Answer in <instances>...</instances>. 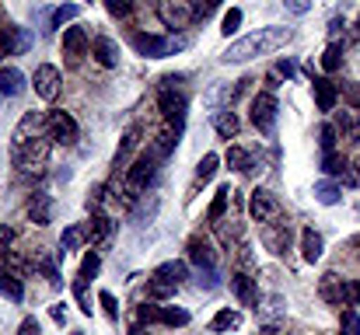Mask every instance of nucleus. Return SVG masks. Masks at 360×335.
Listing matches in <instances>:
<instances>
[{
    "label": "nucleus",
    "instance_id": "1",
    "mask_svg": "<svg viewBox=\"0 0 360 335\" xmlns=\"http://www.w3.org/2000/svg\"><path fill=\"white\" fill-rule=\"evenodd\" d=\"M290 39H294V32H290V28H280V25L248 32V35H241L238 42H231V46L221 53V63L231 67V63H248V60H255V56H269V53L283 49Z\"/></svg>",
    "mask_w": 360,
    "mask_h": 335
},
{
    "label": "nucleus",
    "instance_id": "2",
    "mask_svg": "<svg viewBox=\"0 0 360 335\" xmlns=\"http://www.w3.org/2000/svg\"><path fill=\"white\" fill-rule=\"evenodd\" d=\"M154 178H158V157L154 154H140L133 161V168H126V192H122L126 203H133L136 192H143Z\"/></svg>",
    "mask_w": 360,
    "mask_h": 335
},
{
    "label": "nucleus",
    "instance_id": "3",
    "mask_svg": "<svg viewBox=\"0 0 360 335\" xmlns=\"http://www.w3.org/2000/svg\"><path fill=\"white\" fill-rule=\"evenodd\" d=\"M77 122H74V115L63 109H53L49 112V140L53 143H63V147H74L77 143Z\"/></svg>",
    "mask_w": 360,
    "mask_h": 335
},
{
    "label": "nucleus",
    "instance_id": "4",
    "mask_svg": "<svg viewBox=\"0 0 360 335\" xmlns=\"http://www.w3.org/2000/svg\"><path fill=\"white\" fill-rule=\"evenodd\" d=\"M276 98L269 95V91H259L255 98H252V122H255V129L259 133H273V126H276Z\"/></svg>",
    "mask_w": 360,
    "mask_h": 335
},
{
    "label": "nucleus",
    "instance_id": "5",
    "mask_svg": "<svg viewBox=\"0 0 360 335\" xmlns=\"http://www.w3.org/2000/svg\"><path fill=\"white\" fill-rule=\"evenodd\" d=\"M133 46H136V53H143V56H150V60H161V56L175 53L182 42L165 39V35H147V32H136V35H133Z\"/></svg>",
    "mask_w": 360,
    "mask_h": 335
},
{
    "label": "nucleus",
    "instance_id": "6",
    "mask_svg": "<svg viewBox=\"0 0 360 335\" xmlns=\"http://www.w3.org/2000/svg\"><path fill=\"white\" fill-rule=\"evenodd\" d=\"M158 112H161L165 122H179L182 126V119H186V95L175 91V88H161L158 91Z\"/></svg>",
    "mask_w": 360,
    "mask_h": 335
},
{
    "label": "nucleus",
    "instance_id": "7",
    "mask_svg": "<svg viewBox=\"0 0 360 335\" xmlns=\"http://www.w3.org/2000/svg\"><path fill=\"white\" fill-rule=\"evenodd\" d=\"M248 214H252L259 223H269V221H276V217H280V203H276V196H273V192L255 189V192H252V199H248Z\"/></svg>",
    "mask_w": 360,
    "mask_h": 335
},
{
    "label": "nucleus",
    "instance_id": "8",
    "mask_svg": "<svg viewBox=\"0 0 360 335\" xmlns=\"http://www.w3.org/2000/svg\"><path fill=\"white\" fill-rule=\"evenodd\" d=\"M60 70L53 67V63H42V67H35V95L39 98H46V102H53L56 95H60Z\"/></svg>",
    "mask_w": 360,
    "mask_h": 335
},
{
    "label": "nucleus",
    "instance_id": "9",
    "mask_svg": "<svg viewBox=\"0 0 360 335\" xmlns=\"http://www.w3.org/2000/svg\"><path fill=\"white\" fill-rule=\"evenodd\" d=\"M25 74L18 67H0V105L4 102H14L18 95H25Z\"/></svg>",
    "mask_w": 360,
    "mask_h": 335
},
{
    "label": "nucleus",
    "instance_id": "10",
    "mask_svg": "<svg viewBox=\"0 0 360 335\" xmlns=\"http://www.w3.org/2000/svg\"><path fill=\"white\" fill-rule=\"evenodd\" d=\"M262 244L273 255H287V248H290V223H266L262 227Z\"/></svg>",
    "mask_w": 360,
    "mask_h": 335
},
{
    "label": "nucleus",
    "instance_id": "11",
    "mask_svg": "<svg viewBox=\"0 0 360 335\" xmlns=\"http://www.w3.org/2000/svg\"><path fill=\"white\" fill-rule=\"evenodd\" d=\"M91 56H95L105 70L120 67V46H116L109 35H95V39H91Z\"/></svg>",
    "mask_w": 360,
    "mask_h": 335
},
{
    "label": "nucleus",
    "instance_id": "12",
    "mask_svg": "<svg viewBox=\"0 0 360 335\" xmlns=\"http://www.w3.org/2000/svg\"><path fill=\"white\" fill-rule=\"evenodd\" d=\"M311 91H315V105H319V112H333L336 109L340 88H336L329 77H315V81H311Z\"/></svg>",
    "mask_w": 360,
    "mask_h": 335
},
{
    "label": "nucleus",
    "instance_id": "13",
    "mask_svg": "<svg viewBox=\"0 0 360 335\" xmlns=\"http://www.w3.org/2000/svg\"><path fill=\"white\" fill-rule=\"evenodd\" d=\"M88 46H91V42H88V32H84V28H67V32H63V53L70 56V63H77V60L88 53Z\"/></svg>",
    "mask_w": 360,
    "mask_h": 335
},
{
    "label": "nucleus",
    "instance_id": "14",
    "mask_svg": "<svg viewBox=\"0 0 360 335\" xmlns=\"http://www.w3.org/2000/svg\"><path fill=\"white\" fill-rule=\"evenodd\" d=\"M179 133H182V126H179V122H165V126H161V133L154 136V157H158V161H161V157H168V154L175 150Z\"/></svg>",
    "mask_w": 360,
    "mask_h": 335
},
{
    "label": "nucleus",
    "instance_id": "15",
    "mask_svg": "<svg viewBox=\"0 0 360 335\" xmlns=\"http://www.w3.org/2000/svg\"><path fill=\"white\" fill-rule=\"evenodd\" d=\"M189 262L200 265V269H217V255H214L210 241H203V237H189Z\"/></svg>",
    "mask_w": 360,
    "mask_h": 335
},
{
    "label": "nucleus",
    "instance_id": "16",
    "mask_svg": "<svg viewBox=\"0 0 360 335\" xmlns=\"http://www.w3.org/2000/svg\"><path fill=\"white\" fill-rule=\"evenodd\" d=\"M136 147H140V129H126L120 150H116V161H112V171H116V175L126 171V164H129V157L136 154Z\"/></svg>",
    "mask_w": 360,
    "mask_h": 335
},
{
    "label": "nucleus",
    "instance_id": "17",
    "mask_svg": "<svg viewBox=\"0 0 360 335\" xmlns=\"http://www.w3.org/2000/svg\"><path fill=\"white\" fill-rule=\"evenodd\" d=\"M231 290H235V297H238L245 308H255V304H259V294H255V280H252L248 272H235V276H231Z\"/></svg>",
    "mask_w": 360,
    "mask_h": 335
},
{
    "label": "nucleus",
    "instance_id": "18",
    "mask_svg": "<svg viewBox=\"0 0 360 335\" xmlns=\"http://www.w3.org/2000/svg\"><path fill=\"white\" fill-rule=\"evenodd\" d=\"M158 14H161V21L168 28H182V25L193 21V7H186V4H161Z\"/></svg>",
    "mask_w": 360,
    "mask_h": 335
},
{
    "label": "nucleus",
    "instance_id": "19",
    "mask_svg": "<svg viewBox=\"0 0 360 335\" xmlns=\"http://www.w3.org/2000/svg\"><path fill=\"white\" fill-rule=\"evenodd\" d=\"M322 251H326L322 234H319L315 227H304V230H301V255H304V262H319Z\"/></svg>",
    "mask_w": 360,
    "mask_h": 335
},
{
    "label": "nucleus",
    "instance_id": "20",
    "mask_svg": "<svg viewBox=\"0 0 360 335\" xmlns=\"http://www.w3.org/2000/svg\"><path fill=\"white\" fill-rule=\"evenodd\" d=\"M28 217H32V223L46 227V223L53 221V199H49L46 192H35V196L28 199Z\"/></svg>",
    "mask_w": 360,
    "mask_h": 335
},
{
    "label": "nucleus",
    "instance_id": "21",
    "mask_svg": "<svg viewBox=\"0 0 360 335\" xmlns=\"http://www.w3.org/2000/svg\"><path fill=\"white\" fill-rule=\"evenodd\" d=\"M154 276L165 280V283H172V287H179L182 280H189V265L179 262V258H172V262H161V265L154 269Z\"/></svg>",
    "mask_w": 360,
    "mask_h": 335
},
{
    "label": "nucleus",
    "instance_id": "22",
    "mask_svg": "<svg viewBox=\"0 0 360 335\" xmlns=\"http://www.w3.org/2000/svg\"><path fill=\"white\" fill-rule=\"evenodd\" d=\"M319 297L329 301V304H340V308H343V280H340L336 272H326L322 283H319Z\"/></svg>",
    "mask_w": 360,
    "mask_h": 335
},
{
    "label": "nucleus",
    "instance_id": "23",
    "mask_svg": "<svg viewBox=\"0 0 360 335\" xmlns=\"http://www.w3.org/2000/svg\"><path fill=\"white\" fill-rule=\"evenodd\" d=\"M336 133H340L343 140H350V143H360V115L357 112H340Z\"/></svg>",
    "mask_w": 360,
    "mask_h": 335
},
{
    "label": "nucleus",
    "instance_id": "24",
    "mask_svg": "<svg viewBox=\"0 0 360 335\" xmlns=\"http://www.w3.org/2000/svg\"><path fill=\"white\" fill-rule=\"evenodd\" d=\"M109 237H112V221H109V217H102V214H95V217H91V227H88V241L105 244Z\"/></svg>",
    "mask_w": 360,
    "mask_h": 335
},
{
    "label": "nucleus",
    "instance_id": "25",
    "mask_svg": "<svg viewBox=\"0 0 360 335\" xmlns=\"http://www.w3.org/2000/svg\"><path fill=\"white\" fill-rule=\"evenodd\" d=\"M84 241H88V227H67L63 237H60V251H63V255H67V251H77Z\"/></svg>",
    "mask_w": 360,
    "mask_h": 335
},
{
    "label": "nucleus",
    "instance_id": "26",
    "mask_svg": "<svg viewBox=\"0 0 360 335\" xmlns=\"http://www.w3.org/2000/svg\"><path fill=\"white\" fill-rule=\"evenodd\" d=\"M0 294L7 297V301H25V287H21V280L14 276V272H0Z\"/></svg>",
    "mask_w": 360,
    "mask_h": 335
},
{
    "label": "nucleus",
    "instance_id": "27",
    "mask_svg": "<svg viewBox=\"0 0 360 335\" xmlns=\"http://www.w3.org/2000/svg\"><path fill=\"white\" fill-rule=\"evenodd\" d=\"M224 161H228V168L231 171H252V154L245 150V147H228V154H224Z\"/></svg>",
    "mask_w": 360,
    "mask_h": 335
},
{
    "label": "nucleus",
    "instance_id": "28",
    "mask_svg": "<svg viewBox=\"0 0 360 335\" xmlns=\"http://www.w3.org/2000/svg\"><path fill=\"white\" fill-rule=\"evenodd\" d=\"M238 325H241V315L238 311H231V308H224V311H217V315H214L210 332H231V329H238Z\"/></svg>",
    "mask_w": 360,
    "mask_h": 335
},
{
    "label": "nucleus",
    "instance_id": "29",
    "mask_svg": "<svg viewBox=\"0 0 360 335\" xmlns=\"http://www.w3.org/2000/svg\"><path fill=\"white\" fill-rule=\"evenodd\" d=\"M158 322L172 325V329H182V325H189V311L186 308H158Z\"/></svg>",
    "mask_w": 360,
    "mask_h": 335
},
{
    "label": "nucleus",
    "instance_id": "30",
    "mask_svg": "<svg viewBox=\"0 0 360 335\" xmlns=\"http://www.w3.org/2000/svg\"><path fill=\"white\" fill-rule=\"evenodd\" d=\"M340 67H343V46L340 42H329L326 53H322V70L326 74H336Z\"/></svg>",
    "mask_w": 360,
    "mask_h": 335
},
{
    "label": "nucleus",
    "instance_id": "31",
    "mask_svg": "<svg viewBox=\"0 0 360 335\" xmlns=\"http://www.w3.org/2000/svg\"><path fill=\"white\" fill-rule=\"evenodd\" d=\"M228 199H231V185H221V189H217V196H214V203H210V214H207L210 223H217L224 214H228Z\"/></svg>",
    "mask_w": 360,
    "mask_h": 335
},
{
    "label": "nucleus",
    "instance_id": "32",
    "mask_svg": "<svg viewBox=\"0 0 360 335\" xmlns=\"http://www.w3.org/2000/svg\"><path fill=\"white\" fill-rule=\"evenodd\" d=\"M214 129H217L224 140H231V136L238 133V115H235V112H217V119H214Z\"/></svg>",
    "mask_w": 360,
    "mask_h": 335
},
{
    "label": "nucleus",
    "instance_id": "33",
    "mask_svg": "<svg viewBox=\"0 0 360 335\" xmlns=\"http://www.w3.org/2000/svg\"><path fill=\"white\" fill-rule=\"evenodd\" d=\"M315 199H319L322 206H336V203H340V185L329 182V178L319 182V185H315Z\"/></svg>",
    "mask_w": 360,
    "mask_h": 335
},
{
    "label": "nucleus",
    "instance_id": "34",
    "mask_svg": "<svg viewBox=\"0 0 360 335\" xmlns=\"http://www.w3.org/2000/svg\"><path fill=\"white\" fill-rule=\"evenodd\" d=\"M217 164H221L217 154H203V161L196 164V182H210L217 175Z\"/></svg>",
    "mask_w": 360,
    "mask_h": 335
},
{
    "label": "nucleus",
    "instance_id": "35",
    "mask_svg": "<svg viewBox=\"0 0 360 335\" xmlns=\"http://www.w3.org/2000/svg\"><path fill=\"white\" fill-rule=\"evenodd\" d=\"M98 269H102V258H98V251H88L84 255V262H81V272H77V280H95L98 276Z\"/></svg>",
    "mask_w": 360,
    "mask_h": 335
},
{
    "label": "nucleus",
    "instance_id": "36",
    "mask_svg": "<svg viewBox=\"0 0 360 335\" xmlns=\"http://www.w3.org/2000/svg\"><path fill=\"white\" fill-rule=\"evenodd\" d=\"M340 332H343V335H360L357 308H343V315H340Z\"/></svg>",
    "mask_w": 360,
    "mask_h": 335
},
{
    "label": "nucleus",
    "instance_id": "37",
    "mask_svg": "<svg viewBox=\"0 0 360 335\" xmlns=\"http://www.w3.org/2000/svg\"><path fill=\"white\" fill-rule=\"evenodd\" d=\"M172 294H175V287L165 283V280H158V276L147 283V297H150V301H165V297H172Z\"/></svg>",
    "mask_w": 360,
    "mask_h": 335
},
{
    "label": "nucleus",
    "instance_id": "38",
    "mask_svg": "<svg viewBox=\"0 0 360 335\" xmlns=\"http://www.w3.org/2000/svg\"><path fill=\"white\" fill-rule=\"evenodd\" d=\"M343 168H347V161H343L336 150L322 154V171H326V175H343Z\"/></svg>",
    "mask_w": 360,
    "mask_h": 335
},
{
    "label": "nucleus",
    "instance_id": "39",
    "mask_svg": "<svg viewBox=\"0 0 360 335\" xmlns=\"http://www.w3.org/2000/svg\"><path fill=\"white\" fill-rule=\"evenodd\" d=\"M336 126L333 122H326L322 129H319V143H322V154H329V150H336Z\"/></svg>",
    "mask_w": 360,
    "mask_h": 335
},
{
    "label": "nucleus",
    "instance_id": "40",
    "mask_svg": "<svg viewBox=\"0 0 360 335\" xmlns=\"http://www.w3.org/2000/svg\"><path fill=\"white\" fill-rule=\"evenodd\" d=\"M360 304V283L357 280H343V308H357Z\"/></svg>",
    "mask_w": 360,
    "mask_h": 335
},
{
    "label": "nucleus",
    "instance_id": "41",
    "mask_svg": "<svg viewBox=\"0 0 360 335\" xmlns=\"http://www.w3.org/2000/svg\"><path fill=\"white\" fill-rule=\"evenodd\" d=\"M74 18H77V4H60L53 11V28H60L63 21H74Z\"/></svg>",
    "mask_w": 360,
    "mask_h": 335
},
{
    "label": "nucleus",
    "instance_id": "42",
    "mask_svg": "<svg viewBox=\"0 0 360 335\" xmlns=\"http://www.w3.org/2000/svg\"><path fill=\"white\" fill-rule=\"evenodd\" d=\"M238 28H241V11H238V7H231V11L224 14V25H221V32H224V35L231 39V35H235Z\"/></svg>",
    "mask_w": 360,
    "mask_h": 335
},
{
    "label": "nucleus",
    "instance_id": "43",
    "mask_svg": "<svg viewBox=\"0 0 360 335\" xmlns=\"http://www.w3.org/2000/svg\"><path fill=\"white\" fill-rule=\"evenodd\" d=\"M217 4H221V0H193V18H196V21L210 18V14L217 11Z\"/></svg>",
    "mask_w": 360,
    "mask_h": 335
},
{
    "label": "nucleus",
    "instance_id": "44",
    "mask_svg": "<svg viewBox=\"0 0 360 335\" xmlns=\"http://www.w3.org/2000/svg\"><path fill=\"white\" fill-rule=\"evenodd\" d=\"M35 265H39V272H42L53 287L60 283V272H56V262H53V258H35Z\"/></svg>",
    "mask_w": 360,
    "mask_h": 335
},
{
    "label": "nucleus",
    "instance_id": "45",
    "mask_svg": "<svg viewBox=\"0 0 360 335\" xmlns=\"http://www.w3.org/2000/svg\"><path fill=\"white\" fill-rule=\"evenodd\" d=\"M98 304L105 308V315H109L112 322H120V304H116V297H112L109 290H102V294H98Z\"/></svg>",
    "mask_w": 360,
    "mask_h": 335
},
{
    "label": "nucleus",
    "instance_id": "46",
    "mask_svg": "<svg viewBox=\"0 0 360 335\" xmlns=\"http://www.w3.org/2000/svg\"><path fill=\"white\" fill-rule=\"evenodd\" d=\"M200 287L203 290H217L221 287V272L217 269H200Z\"/></svg>",
    "mask_w": 360,
    "mask_h": 335
},
{
    "label": "nucleus",
    "instance_id": "47",
    "mask_svg": "<svg viewBox=\"0 0 360 335\" xmlns=\"http://www.w3.org/2000/svg\"><path fill=\"white\" fill-rule=\"evenodd\" d=\"M105 7H109V14H112V18H129L133 0H105Z\"/></svg>",
    "mask_w": 360,
    "mask_h": 335
},
{
    "label": "nucleus",
    "instance_id": "48",
    "mask_svg": "<svg viewBox=\"0 0 360 335\" xmlns=\"http://www.w3.org/2000/svg\"><path fill=\"white\" fill-rule=\"evenodd\" d=\"M154 322H158V308H154V304L136 308V325H154Z\"/></svg>",
    "mask_w": 360,
    "mask_h": 335
},
{
    "label": "nucleus",
    "instance_id": "49",
    "mask_svg": "<svg viewBox=\"0 0 360 335\" xmlns=\"http://www.w3.org/2000/svg\"><path fill=\"white\" fill-rule=\"evenodd\" d=\"M74 297H77L81 311H84V315H91V301H88V294H84V280H77V283H74Z\"/></svg>",
    "mask_w": 360,
    "mask_h": 335
},
{
    "label": "nucleus",
    "instance_id": "50",
    "mask_svg": "<svg viewBox=\"0 0 360 335\" xmlns=\"http://www.w3.org/2000/svg\"><path fill=\"white\" fill-rule=\"evenodd\" d=\"M340 178H343V182H347L350 189H360V168H357V164H347Z\"/></svg>",
    "mask_w": 360,
    "mask_h": 335
},
{
    "label": "nucleus",
    "instance_id": "51",
    "mask_svg": "<svg viewBox=\"0 0 360 335\" xmlns=\"http://www.w3.org/2000/svg\"><path fill=\"white\" fill-rule=\"evenodd\" d=\"M343 98H347L354 109H360V84H343Z\"/></svg>",
    "mask_w": 360,
    "mask_h": 335
},
{
    "label": "nucleus",
    "instance_id": "52",
    "mask_svg": "<svg viewBox=\"0 0 360 335\" xmlns=\"http://www.w3.org/2000/svg\"><path fill=\"white\" fill-rule=\"evenodd\" d=\"M18 335H39V322H35V318H25V322L18 325Z\"/></svg>",
    "mask_w": 360,
    "mask_h": 335
},
{
    "label": "nucleus",
    "instance_id": "53",
    "mask_svg": "<svg viewBox=\"0 0 360 335\" xmlns=\"http://www.w3.org/2000/svg\"><path fill=\"white\" fill-rule=\"evenodd\" d=\"M276 74H280V77H294V74H297V67H294L290 60H283V63L276 67Z\"/></svg>",
    "mask_w": 360,
    "mask_h": 335
},
{
    "label": "nucleus",
    "instance_id": "54",
    "mask_svg": "<svg viewBox=\"0 0 360 335\" xmlns=\"http://www.w3.org/2000/svg\"><path fill=\"white\" fill-rule=\"evenodd\" d=\"M11 237H14V230H11L7 223H0V251H4V248L11 244Z\"/></svg>",
    "mask_w": 360,
    "mask_h": 335
},
{
    "label": "nucleus",
    "instance_id": "55",
    "mask_svg": "<svg viewBox=\"0 0 360 335\" xmlns=\"http://www.w3.org/2000/svg\"><path fill=\"white\" fill-rule=\"evenodd\" d=\"M49 315H53V322H60V325L67 322V311H63V304H53V308H49Z\"/></svg>",
    "mask_w": 360,
    "mask_h": 335
},
{
    "label": "nucleus",
    "instance_id": "56",
    "mask_svg": "<svg viewBox=\"0 0 360 335\" xmlns=\"http://www.w3.org/2000/svg\"><path fill=\"white\" fill-rule=\"evenodd\" d=\"M266 84H269V95H273V91L280 88V74H269V77H266Z\"/></svg>",
    "mask_w": 360,
    "mask_h": 335
},
{
    "label": "nucleus",
    "instance_id": "57",
    "mask_svg": "<svg viewBox=\"0 0 360 335\" xmlns=\"http://www.w3.org/2000/svg\"><path fill=\"white\" fill-rule=\"evenodd\" d=\"M259 335H280V329L276 325H266V329H259Z\"/></svg>",
    "mask_w": 360,
    "mask_h": 335
},
{
    "label": "nucleus",
    "instance_id": "58",
    "mask_svg": "<svg viewBox=\"0 0 360 335\" xmlns=\"http://www.w3.org/2000/svg\"><path fill=\"white\" fill-rule=\"evenodd\" d=\"M0 56H7V39H4V28H0Z\"/></svg>",
    "mask_w": 360,
    "mask_h": 335
},
{
    "label": "nucleus",
    "instance_id": "59",
    "mask_svg": "<svg viewBox=\"0 0 360 335\" xmlns=\"http://www.w3.org/2000/svg\"><path fill=\"white\" fill-rule=\"evenodd\" d=\"M129 335H147V332H143V325H133V329H129Z\"/></svg>",
    "mask_w": 360,
    "mask_h": 335
},
{
    "label": "nucleus",
    "instance_id": "60",
    "mask_svg": "<svg viewBox=\"0 0 360 335\" xmlns=\"http://www.w3.org/2000/svg\"><path fill=\"white\" fill-rule=\"evenodd\" d=\"M74 335H84V332H74Z\"/></svg>",
    "mask_w": 360,
    "mask_h": 335
},
{
    "label": "nucleus",
    "instance_id": "61",
    "mask_svg": "<svg viewBox=\"0 0 360 335\" xmlns=\"http://www.w3.org/2000/svg\"><path fill=\"white\" fill-rule=\"evenodd\" d=\"M357 244H360V237H357Z\"/></svg>",
    "mask_w": 360,
    "mask_h": 335
}]
</instances>
